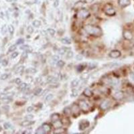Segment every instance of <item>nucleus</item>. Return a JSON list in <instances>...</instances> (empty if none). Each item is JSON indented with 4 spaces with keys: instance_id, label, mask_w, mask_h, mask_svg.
<instances>
[{
    "instance_id": "1",
    "label": "nucleus",
    "mask_w": 134,
    "mask_h": 134,
    "mask_svg": "<svg viewBox=\"0 0 134 134\" xmlns=\"http://www.w3.org/2000/svg\"><path fill=\"white\" fill-rule=\"evenodd\" d=\"M84 30L89 34L91 35V36H93L99 37L103 34V32H102V30H101L100 28L98 27V26H96V25H85Z\"/></svg>"
},
{
    "instance_id": "2",
    "label": "nucleus",
    "mask_w": 134,
    "mask_h": 134,
    "mask_svg": "<svg viewBox=\"0 0 134 134\" xmlns=\"http://www.w3.org/2000/svg\"><path fill=\"white\" fill-rule=\"evenodd\" d=\"M78 17L82 18V19H87L90 16L89 11H88L86 9H81V10H79L77 14Z\"/></svg>"
},
{
    "instance_id": "3",
    "label": "nucleus",
    "mask_w": 134,
    "mask_h": 134,
    "mask_svg": "<svg viewBox=\"0 0 134 134\" xmlns=\"http://www.w3.org/2000/svg\"><path fill=\"white\" fill-rule=\"evenodd\" d=\"M105 13L108 15L109 16H113L116 14V11L115 9L112 7L111 5H107L106 7L105 8Z\"/></svg>"
},
{
    "instance_id": "4",
    "label": "nucleus",
    "mask_w": 134,
    "mask_h": 134,
    "mask_svg": "<svg viewBox=\"0 0 134 134\" xmlns=\"http://www.w3.org/2000/svg\"><path fill=\"white\" fill-rule=\"evenodd\" d=\"M78 107L84 111H87L89 109V105L85 100H80L78 101Z\"/></svg>"
},
{
    "instance_id": "5",
    "label": "nucleus",
    "mask_w": 134,
    "mask_h": 134,
    "mask_svg": "<svg viewBox=\"0 0 134 134\" xmlns=\"http://www.w3.org/2000/svg\"><path fill=\"white\" fill-rule=\"evenodd\" d=\"M123 36L127 40L131 41L134 38V35L131 31L128 30H125L123 32Z\"/></svg>"
},
{
    "instance_id": "6",
    "label": "nucleus",
    "mask_w": 134,
    "mask_h": 134,
    "mask_svg": "<svg viewBox=\"0 0 134 134\" xmlns=\"http://www.w3.org/2000/svg\"><path fill=\"white\" fill-rule=\"evenodd\" d=\"M113 97L115 100H121L124 97V93L122 91H117L113 94Z\"/></svg>"
},
{
    "instance_id": "7",
    "label": "nucleus",
    "mask_w": 134,
    "mask_h": 134,
    "mask_svg": "<svg viewBox=\"0 0 134 134\" xmlns=\"http://www.w3.org/2000/svg\"><path fill=\"white\" fill-rule=\"evenodd\" d=\"M121 55V53L120 51L118 50H112L109 53V56L112 59H117V58L120 57Z\"/></svg>"
},
{
    "instance_id": "8",
    "label": "nucleus",
    "mask_w": 134,
    "mask_h": 134,
    "mask_svg": "<svg viewBox=\"0 0 134 134\" xmlns=\"http://www.w3.org/2000/svg\"><path fill=\"white\" fill-rule=\"evenodd\" d=\"M111 105V103L109 102L108 100H103L100 105V108L103 110H106V109H109V107Z\"/></svg>"
},
{
    "instance_id": "9",
    "label": "nucleus",
    "mask_w": 134,
    "mask_h": 134,
    "mask_svg": "<svg viewBox=\"0 0 134 134\" xmlns=\"http://www.w3.org/2000/svg\"><path fill=\"white\" fill-rule=\"evenodd\" d=\"M118 3L121 8H126V7H127V6L130 5L131 1L130 0H119Z\"/></svg>"
},
{
    "instance_id": "10",
    "label": "nucleus",
    "mask_w": 134,
    "mask_h": 134,
    "mask_svg": "<svg viewBox=\"0 0 134 134\" xmlns=\"http://www.w3.org/2000/svg\"><path fill=\"white\" fill-rule=\"evenodd\" d=\"M82 126L83 127V130H84L86 127H88L89 126V122L87 120H82L79 123V127H81Z\"/></svg>"
},
{
    "instance_id": "11",
    "label": "nucleus",
    "mask_w": 134,
    "mask_h": 134,
    "mask_svg": "<svg viewBox=\"0 0 134 134\" xmlns=\"http://www.w3.org/2000/svg\"><path fill=\"white\" fill-rule=\"evenodd\" d=\"M20 49H22V50L25 51L27 53H28V52H32V48L30 47V46H28V45H24V46L20 47Z\"/></svg>"
},
{
    "instance_id": "12",
    "label": "nucleus",
    "mask_w": 134,
    "mask_h": 134,
    "mask_svg": "<svg viewBox=\"0 0 134 134\" xmlns=\"http://www.w3.org/2000/svg\"><path fill=\"white\" fill-rule=\"evenodd\" d=\"M83 94L87 97H91L92 96V92L89 89H85L83 91Z\"/></svg>"
},
{
    "instance_id": "13",
    "label": "nucleus",
    "mask_w": 134,
    "mask_h": 134,
    "mask_svg": "<svg viewBox=\"0 0 134 134\" xmlns=\"http://www.w3.org/2000/svg\"><path fill=\"white\" fill-rule=\"evenodd\" d=\"M59 118H60V115L59 113H54L51 116V120L53 123H54V122H56V121L59 120Z\"/></svg>"
},
{
    "instance_id": "14",
    "label": "nucleus",
    "mask_w": 134,
    "mask_h": 134,
    "mask_svg": "<svg viewBox=\"0 0 134 134\" xmlns=\"http://www.w3.org/2000/svg\"><path fill=\"white\" fill-rule=\"evenodd\" d=\"M42 127L43 128V129L44 130V131L46 133H48V132H50L51 131V126H50L47 123H44L42 125Z\"/></svg>"
},
{
    "instance_id": "15",
    "label": "nucleus",
    "mask_w": 134,
    "mask_h": 134,
    "mask_svg": "<svg viewBox=\"0 0 134 134\" xmlns=\"http://www.w3.org/2000/svg\"><path fill=\"white\" fill-rule=\"evenodd\" d=\"M34 122H32L30 120H26V121H23L22 123H21V126L22 127H28L29 126H31L32 124H33Z\"/></svg>"
},
{
    "instance_id": "16",
    "label": "nucleus",
    "mask_w": 134,
    "mask_h": 134,
    "mask_svg": "<svg viewBox=\"0 0 134 134\" xmlns=\"http://www.w3.org/2000/svg\"><path fill=\"white\" fill-rule=\"evenodd\" d=\"M65 131H66V129L64 128H62V127H59V128L56 129V130L54 131V134H64L65 133Z\"/></svg>"
},
{
    "instance_id": "17",
    "label": "nucleus",
    "mask_w": 134,
    "mask_h": 134,
    "mask_svg": "<svg viewBox=\"0 0 134 134\" xmlns=\"http://www.w3.org/2000/svg\"><path fill=\"white\" fill-rule=\"evenodd\" d=\"M84 5V3H83L82 1H78V2H76V3L75 4V6H74V8L75 9H78V8H81Z\"/></svg>"
},
{
    "instance_id": "18",
    "label": "nucleus",
    "mask_w": 134,
    "mask_h": 134,
    "mask_svg": "<svg viewBox=\"0 0 134 134\" xmlns=\"http://www.w3.org/2000/svg\"><path fill=\"white\" fill-rule=\"evenodd\" d=\"M27 87V84L25 83H22L19 84V87H18V89L20 91H24L25 90Z\"/></svg>"
},
{
    "instance_id": "19",
    "label": "nucleus",
    "mask_w": 134,
    "mask_h": 134,
    "mask_svg": "<svg viewBox=\"0 0 134 134\" xmlns=\"http://www.w3.org/2000/svg\"><path fill=\"white\" fill-rule=\"evenodd\" d=\"M32 25L35 28H39L40 25H41V22H40L39 20H34L33 22H32Z\"/></svg>"
},
{
    "instance_id": "20",
    "label": "nucleus",
    "mask_w": 134,
    "mask_h": 134,
    "mask_svg": "<svg viewBox=\"0 0 134 134\" xmlns=\"http://www.w3.org/2000/svg\"><path fill=\"white\" fill-rule=\"evenodd\" d=\"M85 64H79L78 66H77V71L78 73H81L83 70L85 68Z\"/></svg>"
},
{
    "instance_id": "21",
    "label": "nucleus",
    "mask_w": 134,
    "mask_h": 134,
    "mask_svg": "<svg viewBox=\"0 0 134 134\" xmlns=\"http://www.w3.org/2000/svg\"><path fill=\"white\" fill-rule=\"evenodd\" d=\"M73 113H78V111H79V108H78V105H75V104H74L73 106Z\"/></svg>"
},
{
    "instance_id": "22",
    "label": "nucleus",
    "mask_w": 134,
    "mask_h": 134,
    "mask_svg": "<svg viewBox=\"0 0 134 134\" xmlns=\"http://www.w3.org/2000/svg\"><path fill=\"white\" fill-rule=\"evenodd\" d=\"M37 72V70L36 68H32V67H31V68H28V69L26 70V73H32V74H34V73H36Z\"/></svg>"
},
{
    "instance_id": "23",
    "label": "nucleus",
    "mask_w": 134,
    "mask_h": 134,
    "mask_svg": "<svg viewBox=\"0 0 134 134\" xmlns=\"http://www.w3.org/2000/svg\"><path fill=\"white\" fill-rule=\"evenodd\" d=\"M61 42L64 44H71V41L68 38H62V39H61Z\"/></svg>"
},
{
    "instance_id": "24",
    "label": "nucleus",
    "mask_w": 134,
    "mask_h": 134,
    "mask_svg": "<svg viewBox=\"0 0 134 134\" xmlns=\"http://www.w3.org/2000/svg\"><path fill=\"white\" fill-rule=\"evenodd\" d=\"M78 83H79V80H78V79H75V80H73V81H72V83H71V86L73 87H76L78 84Z\"/></svg>"
},
{
    "instance_id": "25",
    "label": "nucleus",
    "mask_w": 134,
    "mask_h": 134,
    "mask_svg": "<svg viewBox=\"0 0 134 134\" xmlns=\"http://www.w3.org/2000/svg\"><path fill=\"white\" fill-rule=\"evenodd\" d=\"M8 31L10 33V34L11 35H13L14 34V27L12 25H8Z\"/></svg>"
},
{
    "instance_id": "26",
    "label": "nucleus",
    "mask_w": 134,
    "mask_h": 134,
    "mask_svg": "<svg viewBox=\"0 0 134 134\" xmlns=\"http://www.w3.org/2000/svg\"><path fill=\"white\" fill-rule=\"evenodd\" d=\"M36 134H46V132L44 131V130L43 129L42 127H39V128L37 129L36 132H35Z\"/></svg>"
},
{
    "instance_id": "27",
    "label": "nucleus",
    "mask_w": 134,
    "mask_h": 134,
    "mask_svg": "<svg viewBox=\"0 0 134 134\" xmlns=\"http://www.w3.org/2000/svg\"><path fill=\"white\" fill-rule=\"evenodd\" d=\"M64 114H66L67 115H70L71 113V109L69 107H66L64 109Z\"/></svg>"
},
{
    "instance_id": "28",
    "label": "nucleus",
    "mask_w": 134,
    "mask_h": 134,
    "mask_svg": "<svg viewBox=\"0 0 134 134\" xmlns=\"http://www.w3.org/2000/svg\"><path fill=\"white\" fill-rule=\"evenodd\" d=\"M24 69V66H20V67L17 68L16 73L17 74H18V73H22L23 72Z\"/></svg>"
},
{
    "instance_id": "29",
    "label": "nucleus",
    "mask_w": 134,
    "mask_h": 134,
    "mask_svg": "<svg viewBox=\"0 0 134 134\" xmlns=\"http://www.w3.org/2000/svg\"><path fill=\"white\" fill-rule=\"evenodd\" d=\"M54 95L52 94H49V95H48L46 98H45V100L46 101H49V100H52V99H53Z\"/></svg>"
},
{
    "instance_id": "30",
    "label": "nucleus",
    "mask_w": 134,
    "mask_h": 134,
    "mask_svg": "<svg viewBox=\"0 0 134 134\" xmlns=\"http://www.w3.org/2000/svg\"><path fill=\"white\" fill-rule=\"evenodd\" d=\"M16 49V45H12L8 49V52H14Z\"/></svg>"
},
{
    "instance_id": "31",
    "label": "nucleus",
    "mask_w": 134,
    "mask_h": 134,
    "mask_svg": "<svg viewBox=\"0 0 134 134\" xmlns=\"http://www.w3.org/2000/svg\"><path fill=\"white\" fill-rule=\"evenodd\" d=\"M73 54H73V52H72V51H68V53H67V59H71V58H73Z\"/></svg>"
},
{
    "instance_id": "32",
    "label": "nucleus",
    "mask_w": 134,
    "mask_h": 134,
    "mask_svg": "<svg viewBox=\"0 0 134 134\" xmlns=\"http://www.w3.org/2000/svg\"><path fill=\"white\" fill-rule=\"evenodd\" d=\"M66 52H67V50H66V48H62L59 50V54L61 55H64V54L66 53Z\"/></svg>"
},
{
    "instance_id": "33",
    "label": "nucleus",
    "mask_w": 134,
    "mask_h": 134,
    "mask_svg": "<svg viewBox=\"0 0 134 134\" xmlns=\"http://www.w3.org/2000/svg\"><path fill=\"white\" fill-rule=\"evenodd\" d=\"M64 62L63 60H59L57 61V66L59 67H64Z\"/></svg>"
},
{
    "instance_id": "34",
    "label": "nucleus",
    "mask_w": 134,
    "mask_h": 134,
    "mask_svg": "<svg viewBox=\"0 0 134 134\" xmlns=\"http://www.w3.org/2000/svg\"><path fill=\"white\" fill-rule=\"evenodd\" d=\"M9 77V75L8 74H3V75H2L0 76V79L1 80H6L7 78Z\"/></svg>"
},
{
    "instance_id": "35",
    "label": "nucleus",
    "mask_w": 134,
    "mask_h": 134,
    "mask_svg": "<svg viewBox=\"0 0 134 134\" xmlns=\"http://www.w3.org/2000/svg\"><path fill=\"white\" fill-rule=\"evenodd\" d=\"M48 33L50 34L51 36H54L55 34V30L54 29H52V28H48Z\"/></svg>"
},
{
    "instance_id": "36",
    "label": "nucleus",
    "mask_w": 134,
    "mask_h": 134,
    "mask_svg": "<svg viewBox=\"0 0 134 134\" xmlns=\"http://www.w3.org/2000/svg\"><path fill=\"white\" fill-rule=\"evenodd\" d=\"M42 89L41 88H38L36 89L35 90V91H34V95H38L39 94H40V92H42Z\"/></svg>"
},
{
    "instance_id": "37",
    "label": "nucleus",
    "mask_w": 134,
    "mask_h": 134,
    "mask_svg": "<svg viewBox=\"0 0 134 134\" xmlns=\"http://www.w3.org/2000/svg\"><path fill=\"white\" fill-rule=\"evenodd\" d=\"M25 119H27V120H32V119H34V115H27L25 117Z\"/></svg>"
},
{
    "instance_id": "38",
    "label": "nucleus",
    "mask_w": 134,
    "mask_h": 134,
    "mask_svg": "<svg viewBox=\"0 0 134 134\" xmlns=\"http://www.w3.org/2000/svg\"><path fill=\"white\" fill-rule=\"evenodd\" d=\"M7 31H8V30H7V27H6V25H4L3 27H2V28H1V33H2V34H6Z\"/></svg>"
},
{
    "instance_id": "39",
    "label": "nucleus",
    "mask_w": 134,
    "mask_h": 134,
    "mask_svg": "<svg viewBox=\"0 0 134 134\" xmlns=\"http://www.w3.org/2000/svg\"><path fill=\"white\" fill-rule=\"evenodd\" d=\"M27 32H28L29 34H32L34 32V29L32 26H28V28H27Z\"/></svg>"
},
{
    "instance_id": "40",
    "label": "nucleus",
    "mask_w": 134,
    "mask_h": 134,
    "mask_svg": "<svg viewBox=\"0 0 134 134\" xmlns=\"http://www.w3.org/2000/svg\"><path fill=\"white\" fill-rule=\"evenodd\" d=\"M3 127H4V128L6 129H8L11 127V126L9 123H5L3 124Z\"/></svg>"
},
{
    "instance_id": "41",
    "label": "nucleus",
    "mask_w": 134,
    "mask_h": 134,
    "mask_svg": "<svg viewBox=\"0 0 134 134\" xmlns=\"http://www.w3.org/2000/svg\"><path fill=\"white\" fill-rule=\"evenodd\" d=\"M8 64V62L7 60H3L1 61V65H2L3 67H7Z\"/></svg>"
},
{
    "instance_id": "42",
    "label": "nucleus",
    "mask_w": 134,
    "mask_h": 134,
    "mask_svg": "<svg viewBox=\"0 0 134 134\" xmlns=\"http://www.w3.org/2000/svg\"><path fill=\"white\" fill-rule=\"evenodd\" d=\"M24 42V39H23V38H20V39H18L17 40L16 44H22Z\"/></svg>"
},
{
    "instance_id": "43",
    "label": "nucleus",
    "mask_w": 134,
    "mask_h": 134,
    "mask_svg": "<svg viewBox=\"0 0 134 134\" xmlns=\"http://www.w3.org/2000/svg\"><path fill=\"white\" fill-rule=\"evenodd\" d=\"M15 83L19 85V84H20L22 83V80H21L20 78H16V79H15Z\"/></svg>"
},
{
    "instance_id": "44",
    "label": "nucleus",
    "mask_w": 134,
    "mask_h": 134,
    "mask_svg": "<svg viewBox=\"0 0 134 134\" xmlns=\"http://www.w3.org/2000/svg\"><path fill=\"white\" fill-rule=\"evenodd\" d=\"M97 66V64H95L92 63V64H90L89 66V70H91V69H93V68H95V67Z\"/></svg>"
},
{
    "instance_id": "45",
    "label": "nucleus",
    "mask_w": 134,
    "mask_h": 134,
    "mask_svg": "<svg viewBox=\"0 0 134 134\" xmlns=\"http://www.w3.org/2000/svg\"><path fill=\"white\" fill-rule=\"evenodd\" d=\"M78 95V91H76V90H73V95H71L72 97H76Z\"/></svg>"
},
{
    "instance_id": "46",
    "label": "nucleus",
    "mask_w": 134,
    "mask_h": 134,
    "mask_svg": "<svg viewBox=\"0 0 134 134\" xmlns=\"http://www.w3.org/2000/svg\"><path fill=\"white\" fill-rule=\"evenodd\" d=\"M17 56H18V53L16 52H14V53L11 54V59H16Z\"/></svg>"
},
{
    "instance_id": "47",
    "label": "nucleus",
    "mask_w": 134,
    "mask_h": 134,
    "mask_svg": "<svg viewBox=\"0 0 134 134\" xmlns=\"http://www.w3.org/2000/svg\"><path fill=\"white\" fill-rule=\"evenodd\" d=\"M34 110V108H33V107H28V108H27V111L28 112V113H30V112H32V111Z\"/></svg>"
},
{
    "instance_id": "48",
    "label": "nucleus",
    "mask_w": 134,
    "mask_h": 134,
    "mask_svg": "<svg viewBox=\"0 0 134 134\" xmlns=\"http://www.w3.org/2000/svg\"><path fill=\"white\" fill-rule=\"evenodd\" d=\"M59 5V0H56L55 1H54V6L55 7V8H57Z\"/></svg>"
},
{
    "instance_id": "49",
    "label": "nucleus",
    "mask_w": 134,
    "mask_h": 134,
    "mask_svg": "<svg viewBox=\"0 0 134 134\" xmlns=\"http://www.w3.org/2000/svg\"><path fill=\"white\" fill-rule=\"evenodd\" d=\"M76 59L78 60H81L83 59V56H81V55H77V56H76Z\"/></svg>"
},
{
    "instance_id": "50",
    "label": "nucleus",
    "mask_w": 134,
    "mask_h": 134,
    "mask_svg": "<svg viewBox=\"0 0 134 134\" xmlns=\"http://www.w3.org/2000/svg\"><path fill=\"white\" fill-rule=\"evenodd\" d=\"M93 1L94 0H84V1L85 3H92Z\"/></svg>"
},
{
    "instance_id": "51",
    "label": "nucleus",
    "mask_w": 134,
    "mask_h": 134,
    "mask_svg": "<svg viewBox=\"0 0 134 134\" xmlns=\"http://www.w3.org/2000/svg\"><path fill=\"white\" fill-rule=\"evenodd\" d=\"M22 56L23 58H26L27 57V52H24L22 53Z\"/></svg>"
},
{
    "instance_id": "52",
    "label": "nucleus",
    "mask_w": 134,
    "mask_h": 134,
    "mask_svg": "<svg viewBox=\"0 0 134 134\" xmlns=\"http://www.w3.org/2000/svg\"><path fill=\"white\" fill-rule=\"evenodd\" d=\"M52 59H53L55 61H57L59 59V57L58 56H54L53 57H52Z\"/></svg>"
},
{
    "instance_id": "53",
    "label": "nucleus",
    "mask_w": 134,
    "mask_h": 134,
    "mask_svg": "<svg viewBox=\"0 0 134 134\" xmlns=\"http://www.w3.org/2000/svg\"><path fill=\"white\" fill-rule=\"evenodd\" d=\"M131 77L132 78V80L134 81V73H131Z\"/></svg>"
},
{
    "instance_id": "54",
    "label": "nucleus",
    "mask_w": 134,
    "mask_h": 134,
    "mask_svg": "<svg viewBox=\"0 0 134 134\" xmlns=\"http://www.w3.org/2000/svg\"><path fill=\"white\" fill-rule=\"evenodd\" d=\"M7 1H8V2H11V1H14V0H6Z\"/></svg>"
},
{
    "instance_id": "55",
    "label": "nucleus",
    "mask_w": 134,
    "mask_h": 134,
    "mask_svg": "<svg viewBox=\"0 0 134 134\" xmlns=\"http://www.w3.org/2000/svg\"><path fill=\"white\" fill-rule=\"evenodd\" d=\"M1 129H1V127H0V131H1Z\"/></svg>"
},
{
    "instance_id": "56",
    "label": "nucleus",
    "mask_w": 134,
    "mask_h": 134,
    "mask_svg": "<svg viewBox=\"0 0 134 134\" xmlns=\"http://www.w3.org/2000/svg\"><path fill=\"white\" fill-rule=\"evenodd\" d=\"M14 1H16V0H14Z\"/></svg>"
}]
</instances>
